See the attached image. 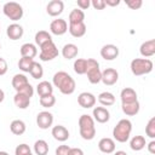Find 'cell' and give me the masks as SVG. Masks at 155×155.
Wrapping results in <instances>:
<instances>
[{
    "label": "cell",
    "instance_id": "1f68e13d",
    "mask_svg": "<svg viewBox=\"0 0 155 155\" xmlns=\"http://www.w3.org/2000/svg\"><path fill=\"white\" fill-rule=\"evenodd\" d=\"M34 153L35 155H47L48 153V144L44 139H38L34 143Z\"/></svg>",
    "mask_w": 155,
    "mask_h": 155
},
{
    "label": "cell",
    "instance_id": "8992f818",
    "mask_svg": "<svg viewBox=\"0 0 155 155\" xmlns=\"http://www.w3.org/2000/svg\"><path fill=\"white\" fill-rule=\"evenodd\" d=\"M2 11H4V15L13 22H17L23 17V7L15 1L6 2L2 6Z\"/></svg>",
    "mask_w": 155,
    "mask_h": 155
},
{
    "label": "cell",
    "instance_id": "d4e9b609",
    "mask_svg": "<svg viewBox=\"0 0 155 155\" xmlns=\"http://www.w3.org/2000/svg\"><path fill=\"white\" fill-rule=\"evenodd\" d=\"M11 84H12V87L16 90V92H18L24 86H27L29 84V81H28V78L24 74H16V75H13Z\"/></svg>",
    "mask_w": 155,
    "mask_h": 155
},
{
    "label": "cell",
    "instance_id": "f6af8a7d",
    "mask_svg": "<svg viewBox=\"0 0 155 155\" xmlns=\"http://www.w3.org/2000/svg\"><path fill=\"white\" fill-rule=\"evenodd\" d=\"M68 155H84V151L80 148H70Z\"/></svg>",
    "mask_w": 155,
    "mask_h": 155
},
{
    "label": "cell",
    "instance_id": "7dc6e473",
    "mask_svg": "<svg viewBox=\"0 0 155 155\" xmlns=\"http://www.w3.org/2000/svg\"><path fill=\"white\" fill-rule=\"evenodd\" d=\"M104 2H105V6L114 7V6H117L120 4V0H104Z\"/></svg>",
    "mask_w": 155,
    "mask_h": 155
},
{
    "label": "cell",
    "instance_id": "f907efd6",
    "mask_svg": "<svg viewBox=\"0 0 155 155\" xmlns=\"http://www.w3.org/2000/svg\"><path fill=\"white\" fill-rule=\"evenodd\" d=\"M0 155H8L6 151H0Z\"/></svg>",
    "mask_w": 155,
    "mask_h": 155
},
{
    "label": "cell",
    "instance_id": "5bb4252c",
    "mask_svg": "<svg viewBox=\"0 0 155 155\" xmlns=\"http://www.w3.org/2000/svg\"><path fill=\"white\" fill-rule=\"evenodd\" d=\"M92 115H93V120L99 124H105L110 119V113L105 107H94Z\"/></svg>",
    "mask_w": 155,
    "mask_h": 155
},
{
    "label": "cell",
    "instance_id": "836d02e7",
    "mask_svg": "<svg viewBox=\"0 0 155 155\" xmlns=\"http://www.w3.org/2000/svg\"><path fill=\"white\" fill-rule=\"evenodd\" d=\"M29 74L31 75L33 79H36V80L38 79H41L42 75H44V68H42V65L39 62H34L33 65H31V68H30Z\"/></svg>",
    "mask_w": 155,
    "mask_h": 155
},
{
    "label": "cell",
    "instance_id": "4dcf8cb0",
    "mask_svg": "<svg viewBox=\"0 0 155 155\" xmlns=\"http://www.w3.org/2000/svg\"><path fill=\"white\" fill-rule=\"evenodd\" d=\"M145 145H147V142L143 136H134L130 140V148L134 151H139V150L144 149Z\"/></svg>",
    "mask_w": 155,
    "mask_h": 155
},
{
    "label": "cell",
    "instance_id": "d590c367",
    "mask_svg": "<svg viewBox=\"0 0 155 155\" xmlns=\"http://www.w3.org/2000/svg\"><path fill=\"white\" fill-rule=\"evenodd\" d=\"M39 103L41 107L44 108H52L56 104V97L53 94H47V96H42L39 98Z\"/></svg>",
    "mask_w": 155,
    "mask_h": 155
},
{
    "label": "cell",
    "instance_id": "bcb514c9",
    "mask_svg": "<svg viewBox=\"0 0 155 155\" xmlns=\"http://www.w3.org/2000/svg\"><path fill=\"white\" fill-rule=\"evenodd\" d=\"M147 148H148V151H149L150 154H155V140L151 139V140L148 143Z\"/></svg>",
    "mask_w": 155,
    "mask_h": 155
},
{
    "label": "cell",
    "instance_id": "603a6c76",
    "mask_svg": "<svg viewBox=\"0 0 155 155\" xmlns=\"http://www.w3.org/2000/svg\"><path fill=\"white\" fill-rule=\"evenodd\" d=\"M121 109L124 111L125 115L127 116H134L139 113V109H140V104L138 101L136 102H132V103H126V104H121Z\"/></svg>",
    "mask_w": 155,
    "mask_h": 155
},
{
    "label": "cell",
    "instance_id": "816d5d0a",
    "mask_svg": "<svg viewBox=\"0 0 155 155\" xmlns=\"http://www.w3.org/2000/svg\"><path fill=\"white\" fill-rule=\"evenodd\" d=\"M25 155H33V154H31V151H30V153H28V154H25Z\"/></svg>",
    "mask_w": 155,
    "mask_h": 155
},
{
    "label": "cell",
    "instance_id": "ac0fdd59",
    "mask_svg": "<svg viewBox=\"0 0 155 155\" xmlns=\"http://www.w3.org/2000/svg\"><path fill=\"white\" fill-rule=\"evenodd\" d=\"M98 149L103 154H111L115 151V140L109 137H104L98 142Z\"/></svg>",
    "mask_w": 155,
    "mask_h": 155
},
{
    "label": "cell",
    "instance_id": "8d00e7d4",
    "mask_svg": "<svg viewBox=\"0 0 155 155\" xmlns=\"http://www.w3.org/2000/svg\"><path fill=\"white\" fill-rule=\"evenodd\" d=\"M145 134L151 139L155 138V117H151L148 121V124L145 126Z\"/></svg>",
    "mask_w": 155,
    "mask_h": 155
},
{
    "label": "cell",
    "instance_id": "60d3db41",
    "mask_svg": "<svg viewBox=\"0 0 155 155\" xmlns=\"http://www.w3.org/2000/svg\"><path fill=\"white\" fill-rule=\"evenodd\" d=\"M91 5L94 10H104L105 8V2L104 0H92Z\"/></svg>",
    "mask_w": 155,
    "mask_h": 155
},
{
    "label": "cell",
    "instance_id": "ffe728a7",
    "mask_svg": "<svg viewBox=\"0 0 155 155\" xmlns=\"http://www.w3.org/2000/svg\"><path fill=\"white\" fill-rule=\"evenodd\" d=\"M19 52H21L22 57H28V58H33L34 59V57L38 54V48H36V46L34 44L25 42V44H23L21 46Z\"/></svg>",
    "mask_w": 155,
    "mask_h": 155
},
{
    "label": "cell",
    "instance_id": "277c9868",
    "mask_svg": "<svg viewBox=\"0 0 155 155\" xmlns=\"http://www.w3.org/2000/svg\"><path fill=\"white\" fill-rule=\"evenodd\" d=\"M130 68H131V71L133 75L140 76V75L149 74L153 70L154 64H153L151 59H149V58H134L131 61Z\"/></svg>",
    "mask_w": 155,
    "mask_h": 155
},
{
    "label": "cell",
    "instance_id": "7402d4cb",
    "mask_svg": "<svg viewBox=\"0 0 155 155\" xmlns=\"http://www.w3.org/2000/svg\"><path fill=\"white\" fill-rule=\"evenodd\" d=\"M68 30L71 36L74 38H82L86 34V24L84 23H76V24H69Z\"/></svg>",
    "mask_w": 155,
    "mask_h": 155
},
{
    "label": "cell",
    "instance_id": "e0dca14e",
    "mask_svg": "<svg viewBox=\"0 0 155 155\" xmlns=\"http://www.w3.org/2000/svg\"><path fill=\"white\" fill-rule=\"evenodd\" d=\"M53 138L58 142H65L68 138H69V131L65 126L63 125H57V126H53L52 127V131H51Z\"/></svg>",
    "mask_w": 155,
    "mask_h": 155
},
{
    "label": "cell",
    "instance_id": "4316f807",
    "mask_svg": "<svg viewBox=\"0 0 155 155\" xmlns=\"http://www.w3.org/2000/svg\"><path fill=\"white\" fill-rule=\"evenodd\" d=\"M36 92H38L39 97L47 96V94H53V86L48 81H41L36 86Z\"/></svg>",
    "mask_w": 155,
    "mask_h": 155
},
{
    "label": "cell",
    "instance_id": "484cf974",
    "mask_svg": "<svg viewBox=\"0 0 155 155\" xmlns=\"http://www.w3.org/2000/svg\"><path fill=\"white\" fill-rule=\"evenodd\" d=\"M34 39H35V44H36L39 47H41L42 45H45V44H47V42L53 41L51 34H50L48 31H46V30H39V31L35 34V38H34Z\"/></svg>",
    "mask_w": 155,
    "mask_h": 155
},
{
    "label": "cell",
    "instance_id": "f546056e",
    "mask_svg": "<svg viewBox=\"0 0 155 155\" xmlns=\"http://www.w3.org/2000/svg\"><path fill=\"white\" fill-rule=\"evenodd\" d=\"M10 130L13 134L16 136H22L25 130H27V126H25V122L22 121V120H13L11 124H10Z\"/></svg>",
    "mask_w": 155,
    "mask_h": 155
},
{
    "label": "cell",
    "instance_id": "ee69618b",
    "mask_svg": "<svg viewBox=\"0 0 155 155\" xmlns=\"http://www.w3.org/2000/svg\"><path fill=\"white\" fill-rule=\"evenodd\" d=\"M76 4H78V7L80 10H87L91 6V1L90 0H78Z\"/></svg>",
    "mask_w": 155,
    "mask_h": 155
},
{
    "label": "cell",
    "instance_id": "74e56055",
    "mask_svg": "<svg viewBox=\"0 0 155 155\" xmlns=\"http://www.w3.org/2000/svg\"><path fill=\"white\" fill-rule=\"evenodd\" d=\"M30 151H31V150H30L29 145L25 144V143H22V144H19V145L16 147V149H15V155H25V154H28V153H30Z\"/></svg>",
    "mask_w": 155,
    "mask_h": 155
},
{
    "label": "cell",
    "instance_id": "7c38bea8",
    "mask_svg": "<svg viewBox=\"0 0 155 155\" xmlns=\"http://www.w3.org/2000/svg\"><path fill=\"white\" fill-rule=\"evenodd\" d=\"M101 56L105 61H114L119 56V47L113 44H107L101 48Z\"/></svg>",
    "mask_w": 155,
    "mask_h": 155
},
{
    "label": "cell",
    "instance_id": "7a4b0ae2",
    "mask_svg": "<svg viewBox=\"0 0 155 155\" xmlns=\"http://www.w3.org/2000/svg\"><path fill=\"white\" fill-rule=\"evenodd\" d=\"M79 132L82 139L92 140L96 136V126L92 116L87 114H82L79 117Z\"/></svg>",
    "mask_w": 155,
    "mask_h": 155
},
{
    "label": "cell",
    "instance_id": "52a82bcc",
    "mask_svg": "<svg viewBox=\"0 0 155 155\" xmlns=\"http://www.w3.org/2000/svg\"><path fill=\"white\" fill-rule=\"evenodd\" d=\"M58 54H59V52H58L57 46L54 45L53 41H51V42H47V44H45V45H42V46L40 47L39 58H40L42 62H48V61L54 59Z\"/></svg>",
    "mask_w": 155,
    "mask_h": 155
},
{
    "label": "cell",
    "instance_id": "2e32d148",
    "mask_svg": "<svg viewBox=\"0 0 155 155\" xmlns=\"http://www.w3.org/2000/svg\"><path fill=\"white\" fill-rule=\"evenodd\" d=\"M139 52L144 58L153 57L155 54V39H150V40L142 42L139 47Z\"/></svg>",
    "mask_w": 155,
    "mask_h": 155
},
{
    "label": "cell",
    "instance_id": "5b68a950",
    "mask_svg": "<svg viewBox=\"0 0 155 155\" xmlns=\"http://www.w3.org/2000/svg\"><path fill=\"white\" fill-rule=\"evenodd\" d=\"M86 75H87V80L96 85L98 82H101L102 79V70L99 69V63L94 59V58H87L86 59Z\"/></svg>",
    "mask_w": 155,
    "mask_h": 155
},
{
    "label": "cell",
    "instance_id": "b9f144b4",
    "mask_svg": "<svg viewBox=\"0 0 155 155\" xmlns=\"http://www.w3.org/2000/svg\"><path fill=\"white\" fill-rule=\"evenodd\" d=\"M69 149H70V147H69V145L62 144V145H59V147L56 149V155H68Z\"/></svg>",
    "mask_w": 155,
    "mask_h": 155
},
{
    "label": "cell",
    "instance_id": "ab89813d",
    "mask_svg": "<svg viewBox=\"0 0 155 155\" xmlns=\"http://www.w3.org/2000/svg\"><path fill=\"white\" fill-rule=\"evenodd\" d=\"M19 93H24V94H27V96H29L30 98L33 97V94H34V87L30 85V84H28L27 86H24L22 90H19L18 91Z\"/></svg>",
    "mask_w": 155,
    "mask_h": 155
},
{
    "label": "cell",
    "instance_id": "83f0119b",
    "mask_svg": "<svg viewBox=\"0 0 155 155\" xmlns=\"http://www.w3.org/2000/svg\"><path fill=\"white\" fill-rule=\"evenodd\" d=\"M69 24H76V23H84L85 21V13L80 8H74L69 13Z\"/></svg>",
    "mask_w": 155,
    "mask_h": 155
},
{
    "label": "cell",
    "instance_id": "cb8c5ba5",
    "mask_svg": "<svg viewBox=\"0 0 155 155\" xmlns=\"http://www.w3.org/2000/svg\"><path fill=\"white\" fill-rule=\"evenodd\" d=\"M78 53H79V48L75 44H65L62 48V56L68 61L75 58Z\"/></svg>",
    "mask_w": 155,
    "mask_h": 155
},
{
    "label": "cell",
    "instance_id": "f1b7e54d",
    "mask_svg": "<svg viewBox=\"0 0 155 155\" xmlns=\"http://www.w3.org/2000/svg\"><path fill=\"white\" fill-rule=\"evenodd\" d=\"M98 102L101 103L102 107H110L115 103V96L111 92L104 91L102 93H99L98 96Z\"/></svg>",
    "mask_w": 155,
    "mask_h": 155
},
{
    "label": "cell",
    "instance_id": "4fadbf2b",
    "mask_svg": "<svg viewBox=\"0 0 155 155\" xmlns=\"http://www.w3.org/2000/svg\"><path fill=\"white\" fill-rule=\"evenodd\" d=\"M23 33H24V29L18 23H12L6 28V35L8 36L10 40H13V41L19 40L23 36Z\"/></svg>",
    "mask_w": 155,
    "mask_h": 155
},
{
    "label": "cell",
    "instance_id": "9c48e42d",
    "mask_svg": "<svg viewBox=\"0 0 155 155\" xmlns=\"http://www.w3.org/2000/svg\"><path fill=\"white\" fill-rule=\"evenodd\" d=\"M119 80V73L114 68H105L102 71V79L101 81L107 86H113Z\"/></svg>",
    "mask_w": 155,
    "mask_h": 155
},
{
    "label": "cell",
    "instance_id": "e575fe53",
    "mask_svg": "<svg viewBox=\"0 0 155 155\" xmlns=\"http://www.w3.org/2000/svg\"><path fill=\"white\" fill-rule=\"evenodd\" d=\"M86 65L87 64H86V59L85 58H78V59H75L73 68H74V71L76 74L84 75V74H86Z\"/></svg>",
    "mask_w": 155,
    "mask_h": 155
},
{
    "label": "cell",
    "instance_id": "681fc988",
    "mask_svg": "<svg viewBox=\"0 0 155 155\" xmlns=\"http://www.w3.org/2000/svg\"><path fill=\"white\" fill-rule=\"evenodd\" d=\"M114 155H127V153L124 151V150H117V151L114 153Z\"/></svg>",
    "mask_w": 155,
    "mask_h": 155
},
{
    "label": "cell",
    "instance_id": "6da1fadb",
    "mask_svg": "<svg viewBox=\"0 0 155 155\" xmlns=\"http://www.w3.org/2000/svg\"><path fill=\"white\" fill-rule=\"evenodd\" d=\"M52 82H53V86L57 87L59 90V92L63 94H71L76 87L75 80L67 71H63V70L57 71L53 75Z\"/></svg>",
    "mask_w": 155,
    "mask_h": 155
},
{
    "label": "cell",
    "instance_id": "c3c4849f",
    "mask_svg": "<svg viewBox=\"0 0 155 155\" xmlns=\"http://www.w3.org/2000/svg\"><path fill=\"white\" fill-rule=\"evenodd\" d=\"M4 99H5V92L0 88V103H1V102H4Z\"/></svg>",
    "mask_w": 155,
    "mask_h": 155
},
{
    "label": "cell",
    "instance_id": "30bf717a",
    "mask_svg": "<svg viewBox=\"0 0 155 155\" xmlns=\"http://www.w3.org/2000/svg\"><path fill=\"white\" fill-rule=\"evenodd\" d=\"M50 31L53 34V35H63L68 31V23L65 19L63 18H57V19H53L50 24Z\"/></svg>",
    "mask_w": 155,
    "mask_h": 155
},
{
    "label": "cell",
    "instance_id": "44dd1931",
    "mask_svg": "<svg viewBox=\"0 0 155 155\" xmlns=\"http://www.w3.org/2000/svg\"><path fill=\"white\" fill-rule=\"evenodd\" d=\"M13 102H15V105L18 109H27L30 104V97L24 94V93L16 92V94L13 97Z\"/></svg>",
    "mask_w": 155,
    "mask_h": 155
},
{
    "label": "cell",
    "instance_id": "f5cc1de1",
    "mask_svg": "<svg viewBox=\"0 0 155 155\" xmlns=\"http://www.w3.org/2000/svg\"><path fill=\"white\" fill-rule=\"evenodd\" d=\"M0 48H1V45H0Z\"/></svg>",
    "mask_w": 155,
    "mask_h": 155
},
{
    "label": "cell",
    "instance_id": "ba28073f",
    "mask_svg": "<svg viewBox=\"0 0 155 155\" xmlns=\"http://www.w3.org/2000/svg\"><path fill=\"white\" fill-rule=\"evenodd\" d=\"M52 124H53L52 113H50L47 110H44V111H40L36 115V125L39 126V128L47 130V128H50L52 126Z\"/></svg>",
    "mask_w": 155,
    "mask_h": 155
},
{
    "label": "cell",
    "instance_id": "d6986e66",
    "mask_svg": "<svg viewBox=\"0 0 155 155\" xmlns=\"http://www.w3.org/2000/svg\"><path fill=\"white\" fill-rule=\"evenodd\" d=\"M120 99H121V104H126L138 101V96L132 87H125L120 93Z\"/></svg>",
    "mask_w": 155,
    "mask_h": 155
},
{
    "label": "cell",
    "instance_id": "9a60e30c",
    "mask_svg": "<svg viewBox=\"0 0 155 155\" xmlns=\"http://www.w3.org/2000/svg\"><path fill=\"white\" fill-rule=\"evenodd\" d=\"M63 10H64V2L62 0H51L46 6V12L52 17L59 16L63 12Z\"/></svg>",
    "mask_w": 155,
    "mask_h": 155
},
{
    "label": "cell",
    "instance_id": "f35d334b",
    "mask_svg": "<svg viewBox=\"0 0 155 155\" xmlns=\"http://www.w3.org/2000/svg\"><path fill=\"white\" fill-rule=\"evenodd\" d=\"M125 2H126V5H127L131 10H138V8H140L142 5H143V1H142V0H126Z\"/></svg>",
    "mask_w": 155,
    "mask_h": 155
},
{
    "label": "cell",
    "instance_id": "d6a6232c",
    "mask_svg": "<svg viewBox=\"0 0 155 155\" xmlns=\"http://www.w3.org/2000/svg\"><path fill=\"white\" fill-rule=\"evenodd\" d=\"M35 61L33 58H28V57H21L19 61H18V68L19 70L24 71V73H29L30 71V68L33 65Z\"/></svg>",
    "mask_w": 155,
    "mask_h": 155
},
{
    "label": "cell",
    "instance_id": "8fae6325",
    "mask_svg": "<svg viewBox=\"0 0 155 155\" xmlns=\"http://www.w3.org/2000/svg\"><path fill=\"white\" fill-rule=\"evenodd\" d=\"M96 102H97V98L91 92H81L78 96V103H79V105L81 108L90 109V108L94 107Z\"/></svg>",
    "mask_w": 155,
    "mask_h": 155
},
{
    "label": "cell",
    "instance_id": "3957f363",
    "mask_svg": "<svg viewBox=\"0 0 155 155\" xmlns=\"http://www.w3.org/2000/svg\"><path fill=\"white\" fill-rule=\"evenodd\" d=\"M132 132V122L128 119H121L113 130L114 139L119 143H126Z\"/></svg>",
    "mask_w": 155,
    "mask_h": 155
},
{
    "label": "cell",
    "instance_id": "7bdbcfd3",
    "mask_svg": "<svg viewBox=\"0 0 155 155\" xmlns=\"http://www.w3.org/2000/svg\"><path fill=\"white\" fill-rule=\"evenodd\" d=\"M7 69H8V65H7V62L5 58L0 57V76L5 75L7 73Z\"/></svg>",
    "mask_w": 155,
    "mask_h": 155
}]
</instances>
